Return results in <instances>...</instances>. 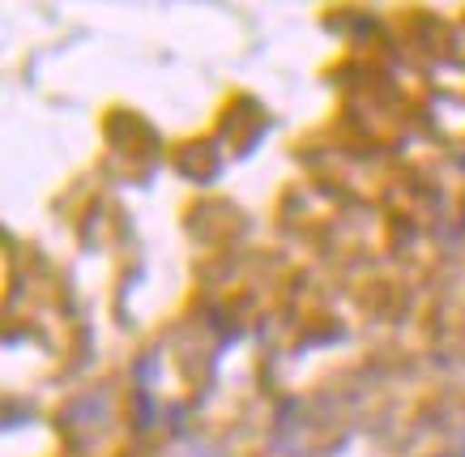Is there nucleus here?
Masks as SVG:
<instances>
[]
</instances>
